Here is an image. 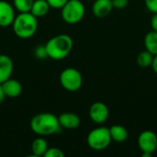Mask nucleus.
<instances>
[{"instance_id":"obj_1","label":"nucleus","mask_w":157,"mask_h":157,"mask_svg":"<svg viewBox=\"0 0 157 157\" xmlns=\"http://www.w3.org/2000/svg\"><path fill=\"white\" fill-rule=\"evenodd\" d=\"M29 125L34 133L43 137L58 132L61 128L58 117L50 112H41L35 115Z\"/></svg>"},{"instance_id":"obj_2","label":"nucleus","mask_w":157,"mask_h":157,"mask_svg":"<svg viewBox=\"0 0 157 157\" xmlns=\"http://www.w3.org/2000/svg\"><path fill=\"white\" fill-rule=\"evenodd\" d=\"M73 39L67 34H59L51 38L45 44L47 55L53 60H63L72 52Z\"/></svg>"},{"instance_id":"obj_3","label":"nucleus","mask_w":157,"mask_h":157,"mask_svg":"<svg viewBox=\"0 0 157 157\" xmlns=\"http://www.w3.org/2000/svg\"><path fill=\"white\" fill-rule=\"evenodd\" d=\"M14 33L20 39L31 38L38 29V20L30 12L19 13L12 23Z\"/></svg>"},{"instance_id":"obj_4","label":"nucleus","mask_w":157,"mask_h":157,"mask_svg":"<svg viewBox=\"0 0 157 157\" xmlns=\"http://www.w3.org/2000/svg\"><path fill=\"white\" fill-rule=\"evenodd\" d=\"M86 14L85 5L81 0H68L61 8V16L67 24H76L80 22Z\"/></svg>"},{"instance_id":"obj_5","label":"nucleus","mask_w":157,"mask_h":157,"mask_svg":"<svg viewBox=\"0 0 157 157\" xmlns=\"http://www.w3.org/2000/svg\"><path fill=\"white\" fill-rule=\"evenodd\" d=\"M109 129L107 127H99L92 130L87 137L86 143L88 146L95 151H102L108 148L111 143Z\"/></svg>"},{"instance_id":"obj_6","label":"nucleus","mask_w":157,"mask_h":157,"mask_svg":"<svg viewBox=\"0 0 157 157\" xmlns=\"http://www.w3.org/2000/svg\"><path fill=\"white\" fill-rule=\"evenodd\" d=\"M59 80L62 86L69 92L78 91L83 85V76L81 73L74 67L63 69L60 75Z\"/></svg>"},{"instance_id":"obj_7","label":"nucleus","mask_w":157,"mask_h":157,"mask_svg":"<svg viewBox=\"0 0 157 157\" xmlns=\"http://www.w3.org/2000/svg\"><path fill=\"white\" fill-rule=\"evenodd\" d=\"M138 145L143 157H151L157 149V135L152 131H144L138 137Z\"/></svg>"},{"instance_id":"obj_8","label":"nucleus","mask_w":157,"mask_h":157,"mask_svg":"<svg viewBox=\"0 0 157 157\" xmlns=\"http://www.w3.org/2000/svg\"><path fill=\"white\" fill-rule=\"evenodd\" d=\"M89 117L91 121L97 124L104 123L109 115L108 106L103 102H95L89 108Z\"/></svg>"},{"instance_id":"obj_9","label":"nucleus","mask_w":157,"mask_h":157,"mask_svg":"<svg viewBox=\"0 0 157 157\" xmlns=\"http://www.w3.org/2000/svg\"><path fill=\"white\" fill-rule=\"evenodd\" d=\"M15 17L14 6L5 0H0V27L6 28L11 26Z\"/></svg>"},{"instance_id":"obj_10","label":"nucleus","mask_w":157,"mask_h":157,"mask_svg":"<svg viewBox=\"0 0 157 157\" xmlns=\"http://www.w3.org/2000/svg\"><path fill=\"white\" fill-rule=\"evenodd\" d=\"M61 128L66 130H75L79 127L81 120L78 115L73 112H63L58 117Z\"/></svg>"},{"instance_id":"obj_11","label":"nucleus","mask_w":157,"mask_h":157,"mask_svg":"<svg viewBox=\"0 0 157 157\" xmlns=\"http://www.w3.org/2000/svg\"><path fill=\"white\" fill-rule=\"evenodd\" d=\"M5 96L7 98H17L22 93V85L19 81L12 79L11 77L1 84Z\"/></svg>"},{"instance_id":"obj_12","label":"nucleus","mask_w":157,"mask_h":157,"mask_svg":"<svg viewBox=\"0 0 157 157\" xmlns=\"http://www.w3.org/2000/svg\"><path fill=\"white\" fill-rule=\"evenodd\" d=\"M112 8L113 6L111 0H96L92 6L93 14L98 18L106 17L109 15Z\"/></svg>"},{"instance_id":"obj_13","label":"nucleus","mask_w":157,"mask_h":157,"mask_svg":"<svg viewBox=\"0 0 157 157\" xmlns=\"http://www.w3.org/2000/svg\"><path fill=\"white\" fill-rule=\"evenodd\" d=\"M13 68L14 64L11 58L6 54H0V84L11 77Z\"/></svg>"},{"instance_id":"obj_14","label":"nucleus","mask_w":157,"mask_h":157,"mask_svg":"<svg viewBox=\"0 0 157 157\" xmlns=\"http://www.w3.org/2000/svg\"><path fill=\"white\" fill-rule=\"evenodd\" d=\"M109 133L111 136V140L118 144L124 143L128 139V136H129V132L127 129L121 125L111 126L109 128Z\"/></svg>"},{"instance_id":"obj_15","label":"nucleus","mask_w":157,"mask_h":157,"mask_svg":"<svg viewBox=\"0 0 157 157\" xmlns=\"http://www.w3.org/2000/svg\"><path fill=\"white\" fill-rule=\"evenodd\" d=\"M50 8L51 6L46 0H34L30 9V13L38 18L47 15Z\"/></svg>"},{"instance_id":"obj_16","label":"nucleus","mask_w":157,"mask_h":157,"mask_svg":"<svg viewBox=\"0 0 157 157\" xmlns=\"http://www.w3.org/2000/svg\"><path fill=\"white\" fill-rule=\"evenodd\" d=\"M48 148L49 147H48L47 141L43 138V136H40L36 138L31 144V152L33 156H43Z\"/></svg>"},{"instance_id":"obj_17","label":"nucleus","mask_w":157,"mask_h":157,"mask_svg":"<svg viewBox=\"0 0 157 157\" xmlns=\"http://www.w3.org/2000/svg\"><path fill=\"white\" fill-rule=\"evenodd\" d=\"M144 46L146 51L153 55L157 54V32L155 30L149 31L144 37Z\"/></svg>"},{"instance_id":"obj_18","label":"nucleus","mask_w":157,"mask_h":157,"mask_svg":"<svg viewBox=\"0 0 157 157\" xmlns=\"http://www.w3.org/2000/svg\"><path fill=\"white\" fill-rule=\"evenodd\" d=\"M153 59H154V55L151 52H149L148 51L145 50L144 52H141L138 54V56L136 58V61H137V63L139 64V66L146 68V67L151 66Z\"/></svg>"},{"instance_id":"obj_19","label":"nucleus","mask_w":157,"mask_h":157,"mask_svg":"<svg viewBox=\"0 0 157 157\" xmlns=\"http://www.w3.org/2000/svg\"><path fill=\"white\" fill-rule=\"evenodd\" d=\"M33 2L34 0H13V6L19 13L30 12Z\"/></svg>"},{"instance_id":"obj_20","label":"nucleus","mask_w":157,"mask_h":157,"mask_svg":"<svg viewBox=\"0 0 157 157\" xmlns=\"http://www.w3.org/2000/svg\"><path fill=\"white\" fill-rule=\"evenodd\" d=\"M44 157H63L64 156V153L57 148V147H51V148H48L47 151L45 152L44 154Z\"/></svg>"},{"instance_id":"obj_21","label":"nucleus","mask_w":157,"mask_h":157,"mask_svg":"<svg viewBox=\"0 0 157 157\" xmlns=\"http://www.w3.org/2000/svg\"><path fill=\"white\" fill-rule=\"evenodd\" d=\"M34 53H35V56L37 58H39V59H44V58L48 57L45 45H39V46H37L35 51H34Z\"/></svg>"},{"instance_id":"obj_22","label":"nucleus","mask_w":157,"mask_h":157,"mask_svg":"<svg viewBox=\"0 0 157 157\" xmlns=\"http://www.w3.org/2000/svg\"><path fill=\"white\" fill-rule=\"evenodd\" d=\"M49 4V6L52 7V8H54V9H61L68 0H46Z\"/></svg>"},{"instance_id":"obj_23","label":"nucleus","mask_w":157,"mask_h":157,"mask_svg":"<svg viewBox=\"0 0 157 157\" xmlns=\"http://www.w3.org/2000/svg\"><path fill=\"white\" fill-rule=\"evenodd\" d=\"M147 9L154 13H157V0H144Z\"/></svg>"},{"instance_id":"obj_24","label":"nucleus","mask_w":157,"mask_h":157,"mask_svg":"<svg viewBox=\"0 0 157 157\" xmlns=\"http://www.w3.org/2000/svg\"><path fill=\"white\" fill-rule=\"evenodd\" d=\"M113 7L117 9H122L127 6L129 0H111Z\"/></svg>"},{"instance_id":"obj_25","label":"nucleus","mask_w":157,"mask_h":157,"mask_svg":"<svg viewBox=\"0 0 157 157\" xmlns=\"http://www.w3.org/2000/svg\"><path fill=\"white\" fill-rule=\"evenodd\" d=\"M151 26L153 30L157 32V13H154L153 17H151Z\"/></svg>"},{"instance_id":"obj_26","label":"nucleus","mask_w":157,"mask_h":157,"mask_svg":"<svg viewBox=\"0 0 157 157\" xmlns=\"http://www.w3.org/2000/svg\"><path fill=\"white\" fill-rule=\"evenodd\" d=\"M154 72L157 75V54L156 55H154V59H153V62H152V64H151Z\"/></svg>"},{"instance_id":"obj_27","label":"nucleus","mask_w":157,"mask_h":157,"mask_svg":"<svg viewBox=\"0 0 157 157\" xmlns=\"http://www.w3.org/2000/svg\"><path fill=\"white\" fill-rule=\"evenodd\" d=\"M5 98H6V96H5V93H4V91H3L2 86H1V84H0V105L3 103Z\"/></svg>"}]
</instances>
